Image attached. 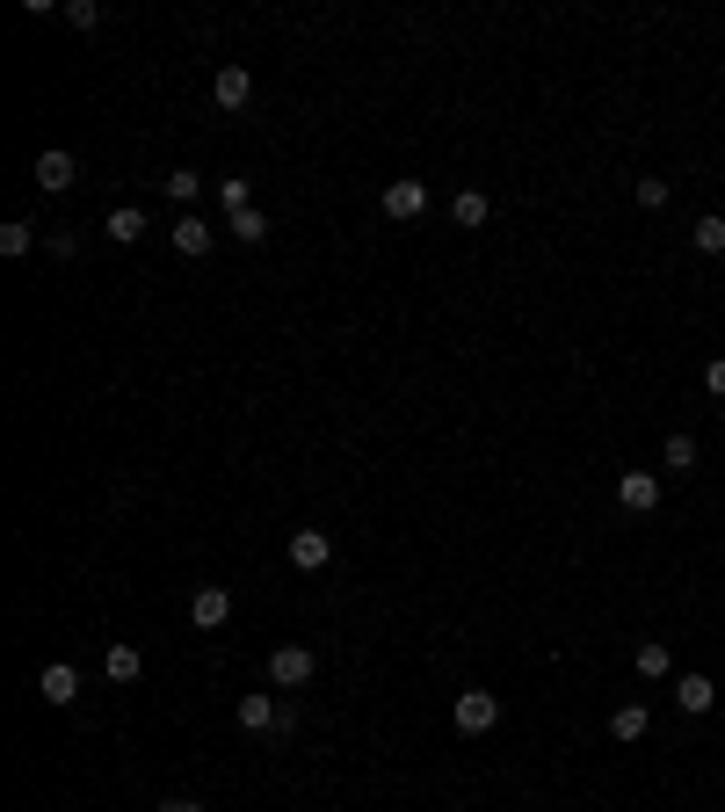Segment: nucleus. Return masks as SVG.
<instances>
[{"mask_svg":"<svg viewBox=\"0 0 725 812\" xmlns=\"http://www.w3.org/2000/svg\"><path fill=\"white\" fill-rule=\"evenodd\" d=\"M421 210H429V182H421V174H392V182H385V218L414 225Z\"/></svg>","mask_w":725,"mask_h":812,"instance_id":"nucleus-1","label":"nucleus"},{"mask_svg":"<svg viewBox=\"0 0 725 812\" xmlns=\"http://www.w3.org/2000/svg\"><path fill=\"white\" fill-rule=\"evenodd\" d=\"M312 674H320L312 646H277V653H269V682H277V690H305Z\"/></svg>","mask_w":725,"mask_h":812,"instance_id":"nucleus-2","label":"nucleus"},{"mask_svg":"<svg viewBox=\"0 0 725 812\" xmlns=\"http://www.w3.org/2000/svg\"><path fill=\"white\" fill-rule=\"evenodd\" d=\"M494 718H501L494 690H465L457 704H450V726H457V733H494Z\"/></svg>","mask_w":725,"mask_h":812,"instance_id":"nucleus-3","label":"nucleus"},{"mask_svg":"<svg viewBox=\"0 0 725 812\" xmlns=\"http://www.w3.org/2000/svg\"><path fill=\"white\" fill-rule=\"evenodd\" d=\"M167 240L182 247V255H210V247H218V225H210L204 210H182V218L167 225Z\"/></svg>","mask_w":725,"mask_h":812,"instance_id":"nucleus-4","label":"nucleus"},{"mask_svg":"<svg viewBox=\"0 0 725 812\" xmlns=\"http://www.w3.org/2000/svg\"><path fill=\"white\" fill-rule=\"evenodd\" d=\"M225 617H232V588H218V581H210V588L190 595V624H196V631H218Z\"/></svg>","mask_w":725,"mask_h":812,"instance_id":"nucleus-5","label":"nucleus"},{"mask_svg":"<svg viewBox=\"0 0 725 812\" xmlns=\"http://www.w3.org/2000/svg\"><path fill=\"white\" fill-rule=\"evenodd\" d=\"M240 726L247 733H291V711L277 696H240Z\"/></svg>","mask_w":725,"mask_h":812,"instance_id":"nucleus-6","label":"nucleus"},{"mask_svg":"<svg viewBox=\"0 0 725 812\" xmlns=\"http://www.w3.org/2000/svg\"><path fill=\"white\" fill-rule=\"evenodd\" d=\"M291 566H297V573L334 566V537H327V530H297V537H291Z\"/></svg>","mask_w":725,"mask_h":812,"instance_id":"nucleus-7","label":"nucleus"},{"mask_svg":"<svg viewBox=\"0 0 725 812\" xmlns=\"http://www.w3.org/2000/svg\"><path fill=\"white\" fill-rule=\"evenodd\" d=\"M36 690H44V704H73V696H80V668H73V660H44Z\"/></svg>","mask_w":725,"mask_h":812,"instance_id":"nucleus-8","label":"nucleus"},{"mask_svg":"<svg viewBox=\"0 0 725 812\" xmlns=\"http://www.w3.org/2000/svg\"><path fill=\"white\" fill-rule=\"evenodd\" d=\"M617 501L631 508V516H653V508H660V479H653V472H624V479H617Z\"/></svg>","mask_w":725,"mask_h":812,"instance_id":"nucleus-9","label":"nucleus"},{"mask_svg":"<svg viewBox=\"0 0 725 812\" xmlns=\"http://www.w3.org/2000/svg\"><path fill=\"white\" fill-rule=\"evenodd\" d=\"M73 182H80V167H73V153H36V190L44 196H58V190H73Z\"/></svg>","mask_w":725,"mask_h":812,"instance_id":"nucleus-10","label":"nucleus"},{"mask_svg":"<svg viewBox=\"0 0 725 812\" xmlns=\"http://www.w3.org/2000/svg\"><path fill=\"white\" fill-rule=\"evenodd\" d=\"M646 726H653V711H646L639 696H624V704L609 711V740H624V747H631V740H646Z\"/></svg>","mask_w":725,"mask_h":812,"instance_id":"nucleus-11","label":"nucleus"},{"mask_svg":"<svg viewBox=\"0 0 725 812\" xmlns=\"http://www.w3.org/2000/svg\"><path fill=\"white\" fill-rule=\"evenodd\" d=\"M247 95H255V80H247V66H218V80H210V102H218V109H240Z\"/></svg>","mask_w":725,"mask_h":812,"instance_id":"nucleus-12","label":"nucleus"},{"mask_svg":"<svg viewBox=\"0 0 725 812\" xmlns=\"http://www.w3.org/2000/svg\"><path fill=\"white\" fill-rule=\"evenodd\" d=\"M102 674H109V682H139V674H145V653H139L131 639H117V646L102 653Z\"/></svg>","mask_w":725,"mask_h":812,"instance_id":"nucleus-13","label":"nucleus"},{"mask_svg":"<svg viewBox=\"0 0 725 812\" xmlns=\"http://www.w3.org/2000/svg\"><path fill=\"white\" fill-rule=\"evenodd\" d=\"M674 704L690 711V718H704V711L718 704V690H711V674H682V682H674Z\"/></svg>","mask_w":725,"mask_h":812,"instance_id":"nucleus-14","label":"nucleus"},{"mask_svg":"<svg viewBox=\"0 0 725 812\" xmlns=\"http://www.w3.org/2000/svg\"><path fill=\"white\" fill-rule=\"evenodd\" d=\"M102 232H109V240H117V247L145 240V210H139V204H117V210H109V218H102Z\"/></svg>","mask_w":725,"mask_h":812,"instance_id":"nucleus-15","label":"nucleus"},{"mask_svg":"<svg viewBox=\"0 0 725 812\" xmlns=\"http://www.w3.org/2000/svg\"><path fill=\"white\" fill-rule=\"evenodd\" d=\"M631 668H639L646 682H660V674L674 668V653H668V646H660V639H639V653H631Z\"/></svg>","mask_w":725,"mask_h":812,"instance_id":"nucleus-16","label":"nucleus"},{"mask_svg":"<svg viewBox=\"0 0 725 812\" xmlns=\"http://www.w3.org/2000/svg\"><path fill=\"white\" fill-rule=\"evenodd\" d=\"M690 240H696V255H725V218H718V210H704V218L690 225Z\"/></svg>","mask_w":725,"mask_h":812,"instance_id":"nucleus-17","label":"nucleus"},{"mask_svg":"<svg viewBox=\"0 0 725 812\" xmlns=\"http://www.w3.org/2000/svg\"><path fill=\"white\" fill-rule=\"evenodd\" d=\"M486 210H494V204H486L479 190H457V196H450V218L465 225V232H472V225H486Z\"/></svg>","mask_w":725,"mask_h":812,"instance_id":"nucleus-18","label":"nucleus"},{"mask_svg":"<svg viewBox=\"0 0 725 812\" xmlns=\"http://www.w3.org/2000/svg\"><path fill=\"white\" fill-rule=\"evenodd\" d=\"M160 190H167V196H174V204L190 210V204H196V196H204V174H196V167H174V174H167V182H160Z\"/></svg>","mask_w":725,"mask_h":812,"instance_id":"nucleus-19","label":"nucleus"},{"mask_svg":"<svg viewBox=\"0 0 725 812\" xmlns=\"http://www.w3.org/2000/svg\"><path fill=\"white\" fill-rule=\"evenodd\" d=\"M225 232H232L240 247H261L269 240V218H261V210H240V218H225Z\"/></svg>","mask_w":725,"mask_h":812,"instance_id":"nucleus-20","label":"nucleus"},{"mask_svg":"<svg viewBox=\"0 0 725 812\" xmlns=\"http://www.w3.org/2000/svg\"><path fill=\"white\" fill-rule=\"evenodd\" d=\"M660 465H668V472H696V435H668V443H660Z\"/></svg>","mask_w":725,"mask_h":812,"instance_id":"nucleus-21","label":"nucleus"},{"mask_svg":"<svg viewBox=\"0 0 725 812\" xmlns=\"http://www.w3.org/2000/svg\"><path fill=\"white\" fill-rule=\"evenodd\" d=\"M218 204H225V218H240V210H255V190H247L240 174H225V182H218Z\"/></svg>","mask_w":725,"mask_h":812,"instance_id":"nucleus-22","label":"nucleus"},{"mask_svg":"<svg viewBox=\"0 0 725 812\" xmlns=\"http://www.w3.org/2000/svg\"><path fill=\"white\" fill-rule=\"evenodd\" d=\"M30 247H36V225L30 218H8V225H0V255H30Z\"/></svg>","mask_w":725,"mask_h":812,"instance_id":"nucleus-23","label":"nucleus"},{"mask_svg":"<svg viewBox=\"0 0 725 812\" xmlns=\"http://www.w3.org/2000/svg\"><path fill=\"white\" fill-rule=\"evenodd\" d=\"M66 22L73 30H102V0H66Z\"/></svg>","mask_w":725,"mask_h":812,"instance_id":"nucleus-24","label":"nucleus"},{"mask_svg":"<svg viewBox=\"0 0 725 812\" xmlns=\"http://www.w3.org/2000/svg\"><path fill=\"white\" fill-rule=\"evenodd\" d=\"M639 204H646V210L668 204V174H639Z\"/></svg>","mask_w":725,"mask_h":812,"instance_id":"nucleus-25","label":"nucleus"},{"mask_svg":"<svg viewBox=\"0 0 725 812\" xmlns=\"http://www.w3.org/2000/svg\"><path fill=\"white\" fill-rule=\"evenodd\" d=\"M704 392H711V399H725V356H718V364L704 370Z\"/></svg>","mask_w":725,"mask_h":812,"instance_id":"nucleus-26","label":"nucleus"},{"mask_svg":"<svg viewBox=\"0 0 725 812\" xmlns=\"http://www.w3.org/2000/svg\"><path fill=\"white\" fill-rule=\"evenodd\" d=\"M160 812H204V805H190V798H174V805H160Z\"/></svg>","mask_w":725,"mask_h":812,"instance_id":"nucleus-27","label":"nucleus"}]
</instances>
